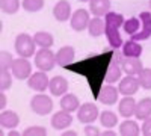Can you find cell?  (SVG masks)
Returning <instances> with one entry per match:
<instances>
[{"mask_svg":"<svg viewBox=\"0 0 151 136\" xmlns=\"http://www.w3.org/2000/svg\"><path fill=\"white\" fill-rule=\"evenodd\" d=\"M148 5H150V9H151V0H150V3H148Z\"/></svg>","mask_w":151,"mask_h":136,"instance_id":"obj_42","label":"cell"},{"mask_svg":"<svg viewBox=\"0 0 151 136\" xmlns=\"http://www.w3.org/2000/svg\"><path fill=\"white\" fill-rule=\"evenodd\" d=\"M136 103L137 101L133 98V95H124L118 104L119 115L124 118H132L134 115V110H136Z\"/></svg>","mask_w":151,"mask_h":136,"instance_id":"obj_17","label":"cell"},{"mask_svg":"<svg viewBox=\"0 0 151 136\" xmlns=\"http://www.w3.org/2000/svg\"><path fill=\"white\" fill-rule=\"evenodd\" d=\"M137 79H139L141 88L144 89H151V68H144L139 74H137Z\"/></svg>","mask_w":151,"mask_h":136,"instance_id":"obj_31","label":"cell"},{"mask_svg":"<svg viewBox=\"0 0 151 136\" xmlns=\"http://www.w3.org/2000/svg\"><path fill=\"white\" fill-rule=\"evenodd\" d=\"M89 11L94 17H104L110 11V0H91Z\"/></svg>","mask_w":151,"mask_h":136,"instance_id":"obj_25","label":"cell"},{"mask_svg":"<svg viewBox=\"0 0 151 136\" xmlns=\"http://www.w3.org/2000/svg\"><path fill=\"white\" fill-rule=\"evenodd\" d=\"M48 91L53 97H62L68 92V80L62 76H56L53 79H50Z\"/></svg>","mask_w":151,"mask_h":136,"instance_id":"obj_15","label":"cell"},{"mask_svg":"<svg viewBox=\"0 0 151 136\" xmlns=\"http://www.w3.org/2000/svg\"><path fill=\"white\" fill-rule=\"evenodd\" d=\"M79 2H82V3H89L91 0H79Z\"/></svg>","mask_w":151,"mask_h":136,"instance_id":"obj_41","label":"cell"},{"mask_svg":"<svg viewBox=\"0 0 151 136\" xmlns=\"http://www.w3.org/2000/svg\"><path fill=\"white\" fill-rule=\"evenodd\" d=\"M21 133L20 132H17V130H14V129H11L9 132H8V136H20Z\"/></svg>","mask_w":151,"mask_h":136,"instance_id":"obj_40","label":"cell"},{"mask_svg":"<svg viewBox=\"0 0 151 136\" xmlns=\"http://www.w3.org/2000/svg\"><path fill=\"white\" fill-rule=\"evenodd\" d=\"M12 62H14V56H12L9 52H6V50L0 52V71L11 70Z\"/></svg>","mask_w":151,"mask_h":136,"instance_id":"obj_32","label":"cell"},{"mask_svg":"<svg viewBox=\"0 0 151 136\" xmlns=\"http://www.w3.org/2000/svg\"><path fill=\"white\" fill-rule=\"evenodd\" d=\"M20 124V117L17 112L14 110H2V114H0V127L3 129H15L17 126Z\"/></svg>","mask_w":151,"mask_h":136,"instance_id":"obj_20","label":"cell"},{"mask_svg":"<svg viewBox=\"0 0 151 136\" xmlns=\"http://www.w3.org/2000/svg\"><path fill=\"white\" fill-rule=\"evenodd\" d=\"M21 8V2L20 0H0V9L5 14H17L18 9Z\"/></svg>","mask_w":151,"mask_h":136,"instance_id":"obj_29","label":"cell"},{"mask_svg":"<svg viewBox=\"0 0 151 136\" xmlns=\"http://www.w3.org/2000/svg\"><path fill=\"white\" fill-rule=\"evenodd\" d=\"M48 85H50V80H48V76H47V71L38 70L36 73H32L30 77L27 79V86L32 91H35V92H44V91H47Z\"/></svg>","mask_w":151,"mask_h":136,"instance_id":"obj_10","label":"cell"},{"mask_svg":"<svg viewBox=\"0 0 151 136\" xmlns=\"http://www.w3.org/2000/svg\"><path fill=\"white\" fill-rule=\"evenodd\" d=\"M134 117L139 121H144V119L151 117V97H145L136 103Z\"/></svg>","mask_w":151,"mask_h":136,"instance_id":"obj_23","label":"cell"},{"mask_svg":"<svg viewBox=\"0 0 151 136\" xmlns=\"http://www.w3.org/2000/svg\"><path fill=\"white\" fill-rule=\"evenodd\" d=\"M88 32L94 38H98L106 33V20L103 17H94L89 21V26H88Z\"/></svg>","mask_w":151,"mask_h":136,"instance_id":"obj_24","label":"cell"},{"mask_svg":"<svg viewBox=\"0 0 151 136\" xmlns=\"http://www.w3.org/2000/svg\"><path fill=\"white\" fill-rule=\"evenodd\" d=\"M124 32L134 41H145L151 36V12L142 11L137 17L124 21Z\"/></svg>","mask_w":151,"mask_h":136,"instance_id":"obj_2","label":"cell"},{"mask_svg":"<svg viewBox=\"0 0 151 136\" xmlns=\"http://www.w3.org/2000/svg\"><path fill=\"white\" fill-rule=\"evenodd\" d=\"M141 88V83H139V79L137 76H125L119 80V85H118V89H119V94L121 95H134Z\"/></svg>","mask_w":151,"mask_h":136,"instance_id":"obj_12","label":"cell"},{"mask_svg":"<svg viewBox=\"0 0 151 136\" xmlns=\"http://www.w3.org/2000/svg\"><path fill=\"white\" fill-rule=\"evenodd\" d=\"M100 124L104 129H113L115 126H118V115L112 110H103L100 114Z\"/></svg>","mask_w":151,"mask_h":136,"instance_id":"obj_27","label":"cell"},{"mask_svg":"<svg viewBox=\"0 0 151 136\" xmlns=\"http://www.w3.org/2000/svg\"><path fill=\"white\" fill-rule=\"evenodd\" d=\"M11 73L18 80H27L32 74V64L29 62L27 58L18 56L17 59H14V62L11 65Z\"/></svg>","mask_w":151,"mask_h":136,"instance_id":"obj_7","label":"cell"},{"mask_svg":"<svg viewBox=\"0 0 151 136\" xmlns=\"http://www.w3.org/2000/svg\"><path fill=\"white\" fill-rule=\"evenodd\" d=\"M119 135L122 136H139L142 133L139 124L134 121V119H130V118H125L121 124H119V129H118Z\"/></svg>","mask_w":151,"mask_h":136,"instance_id":"obj_21","label":"cell"},{"mask_svg":"<svg viewBox=\"0 0 151 136\" xmlns=\"http://www.w3.org/2000/svg\"><path fill=\"white\" fill-rule=\"evenodd\" d=\"M118 97H119V89L116 86H113V83H106V85H103V88L100 89L97 100L101 104L113 106L118 101Z\"/></svg>","mask_w":151,"mask_h":136,"instance_id":"obj_11","label":"cell"},{"mask_svg":"<svg viewBox=\"0 0 151 136\" xmlns=\"http://www.w3.org/2000/svg\"><path fill=\"white\" fill-rule=\"evenodd\" d=\"M101 135H103V136H115L116 133H115V132H113L112 129H106L104 132H101Z\"/></svg>","mask_w":151,"mask_h":136,"instance_id":"obj_39","label":"cell"},{"mask_svg":"<svg viewBox=\"0 0 151 136\" xmlns=\"http://www.w3.org/2000/svg\"><path fill=\"white\" fill-rule=\"evenodd\" d=\"M45 5V0H21V8L26 12H40Z\"/></svg>","mask_w":151,"mask_h":136,"instance_id":"obj_30","label":"cell"},{"mask_svg":"<svg viewBox=\"0 0 151 136\" xmlns=\"http://www.w3.org/2000/svg\"><path fill=\"white\" fill-rule=\"evenodd\" d=\"M144 52V48L141 45V41H134V40H129L125 41L121 47V53L122 56H127V58H141Z\"/></svg>","mask_w":151,"mask_h":136,"instance_id":"obj_19","label":"cell"},{"mask_svg":"<svg viewBox=\"0 0 151 136\" xmlns=\"http://www.w3.org/2000/svg\"><path fill=\"white\" fill-rule=\"evenodd\" d=\"M74 56H76L74 47L73 45H64L56 52V62H58L59 67H65V65L74 62Z\"/></svg>","mask_w":151,"mask_h":136,"instance_id":"obj_18","label":"cell"},{"mask_svg":"<svg viewBox=\"0 0 151 136\" xmlns=\"http://www.w3.org/2000/svg\"><path fill=\"white\" fill-rule=\"evenodd\" d=\"M121 67L122 71L129 76H137L142 70H144V64L139 58H127V56H122L121 59Z\"/></svg>","mask_w":151,"mask_h":136,"instance_id":"obj_14","label":"cell"},{"mask_svg":"<svg viewBox=\"0 0 151 136\" xmlns=\"http://www.w3.org/2000/svg\"><path fill=\"white\" fill-rule=\"evenodd\" d=\"M112 58H113V52L106 50L100 55H94L86 59H82L76 64L71 62V64L65 65L64 68L67 71L80 74L82 77H85L88 85H89V89H91L94 98L97 100L100 89L103 88V85L106 82V74L112 64Z\"/></svg>","mask_w":151,"mask_h":136,"instance_id":"obj_1","label":"cell"},{"mask_svg":"<svg viewBox=\"0 0 151 136\" xmlns=\"http://www.w3.org/2000/svg\"><path fill=\"white\" fill-rule=\"evenodd\" d=\"M83 133H85L86 136H98V135H101L100 129H98V127H95V126H92V124H86V127H85Z\"/></svg>","mask_w":151,"mask_h":136,"instance_id":"obj_35","label":"cell"},{"mask_svg":"<svg viewBox=\"0 0 151 136\" xmlns=\"http://www.w3.org/2000/svg\"><path fill=\"white\" fill-rule=\"evenodd\" d=\"M15 53L21 58H32L36 53V42L33 40V36H30L29 33H18L15 38Z\"/></svg>","mask_w":151,"mask_h":136,"instance_id":"obj_4","label":"cell"},{"mask_svg":"<svg viewBox=\"0 0 151 136\" xmlns=\"http://www.w3.org/2000/svg\"><path fill=\"white\" fill-rule=\"evenodd\" d=\"M30 109L36 115L40 117H45L53 110V100L52 97L44 94V92H38L36 95H33L30 98Z\"/></svg>","mask_w":151,"mask_h":136,"instance_id":"obj_6","label":"cell"},{"mask_svg":"<svg viewBox=\"0 0 151 136\" xmlns=\"http://www.w3.org/2000/svg\"><path fill=\"white\" fill-rule=\"evenodd\" d=\"M104 20H106V38L109 41V45L116 50V48H121L122 44H124V40L121 36V32L119 29L124 26V17L118 12H112L109 11L107 14L104 15Z\"/></svg>","mask_w":151,"mask_h":136,"instance_id":"obj_3","label":"cell"},{"mask_svg":"<svg viewBox=\"0 0 151 136\" xmlns=\"http://www.w3.org/2000/svg\"><path fill=\"white\" fill-rule=\"evenodd\" d=\"M59 106L62 110H67V112H77L80 107V100L77 95L74 94H65L60 97L59 100Z\"/></svg>","mask_w":151,"mask_h":136,"instance_id":"obj_22","label":"cell"},{"mask_svg":"<svg viewBox=\"0 0 151 136\" xmlns=\"http://www.w3.org/2000/svg\"><path fill=\"white\" fill-rule=\"evenodd\" d=\"M50 124L55 130H60L64 132L65 129H68L71 124H73V115L71 112H67V110H59V112L53 114L52 117V121H50Z\"/></svg>","mask_w":151,"mask_h":136,"instance_id":"obj_13","label":"cell"},{"mask_svg":"<svg viewBox=\"0 0 151 136\" xmlns=\"http://www.w3.org/2000/svg\"><path fill=\"white\" fill-rule=\"evenodd\" d=\"M141 130H142V135H145V136H151V117L142 121Z\"/></svg>","mask_w":151,"mask_h":136,"instance_id":"obj_36","label":"cell"},{"mask_svg":"<svg viewBox=\"0 0 151 136\" xmlns=\"http://www.w3.org/2000/svg\"><path fill=\"white\" fill-rule=\"evenodd\" d=\"M33 40L36 42V45L40 48H52L53 44H55V38L52 33L48 32H44V30H40L33 35Z\"/></svg>","mask_w":151,"mask_h":136,"instance_id":"obj_26","label":"cell"},{"mask_svg":"<svg viewBox=\"0 0 151 136\" xmlns=\"http://www.w3.org/2000/svg\"><path fill=\"white\" fill-rule=\"evenodd\" d=\"M33 64L41 71H47V73L52 71L55 68V65H58L56 53H53L50 48H40L33 56Z\"/></svg>","mask_w":151,"mask_h":136,"instance_id":"obj_5","label":"cell"},{"mask_svg":"<svg viewBox=\"0 0 151 136\" xmlns=\"http://www.w3.org/2000/svg\"><path fill=\"white\" fill-rule=\"evenodd\" d=\"M12 85V73L11 70L6 71H0V89L2 91H8Z\"/></svg>","mask_w":151,"mask_h":136,"instance_id":"obj_33","label":"cell"},{"mask_svg":"<svg viewBox=\"0 0 151 136\" xmlns=\"http://www.w3.org/2000/svg\"><path fill=\"white\" fill-rule=\"evenodd\" d=\"M89 21H91V11L80 8L73 12V15L70 18V26L74 32H83L89 26Z\"/></svg>","mask_w":151,"mask_h":136,"instance_id":"obj_8","label":"cell"},{"mask_svg":"<svg viewBox=\"0 0 151 136\" xmlns=\"http://www.w3.org/2000/svg\"><path fill=\"white\" fill-rule=\"evenodd\" d=\"M24 136H45L47 135V129L41 127V126H30L23 132Z\"/></svg>","mask_w":151,"mask_h":136,"instance_id":"obj_34","label":"cell"},{"mask_svg":"<svg viewBox=\"0 0 151 136\" xmlns=\"http://www.w3.org/2000/svg\"><path fill=\"white\" fill-rule=\"evenodd\" d=\"M62 135H64V136H76V135H77V132H76V130H64V132H62Z\"/></svg>","mask_w":151,"mask_h":136,"instance_id":"obj_38","label":"cell"},{"mask_svg":"<svg viewBox=\"0 0 151 136\" xmlns=\"http://www.w3.org/2000/svg\"><path fill=\"white\" fill-rule=\"evenodd\" d=\"M53 15L59 23H65L71 18L73 12H71V5L68 0H59L53 8Z\"/></svg>","mask_w":151,"mask_h":136,"instance_id":"obj_16","label":"cell"},{"mask_svg":"<svg viewBox=\"0 0 151 136\" xmlns=\"http://www.w3.org/2000/svg\"><path fill=\"white\" fill-rule=\"evenodd\" d=\"M122 67L118 65L116 62H112L109 70H107V74H106V83H116L121 80V74H122Z\"/></svg>","mask_w":151,"mask_h":136,"instance_id":"obj_28","label":"cell"},{"mask_svg":"<svg viewBox=\"0 0 151 136\" xmlns=\"http://www.w3.org/2000/svg\"><path fill=\"white\" fill-rule=\"evenodd\" d=\"M97 118H100V110L95 103L89 101V103L80 104L77 110V119L82 124H92L94 121H97Z\"/></svg>","mask_w":151,"mask_h":136,"instance_id":"obj_9","label":"cell"},{"mask_svg":"<svg viewBox=\"0 0 151 136\" xmlns=\"http://www.w3.org/2000/svg\"><path fill=\"white\" fill-rule=\"evenodd\" d=\"M5 92H6V91H2V92H0V110H5L6 103H8V97H6Z\"/></svg>","mask_w":151,"mask_h":136,"instance_id":"obj_37","label":"cell"}]
</instances>
